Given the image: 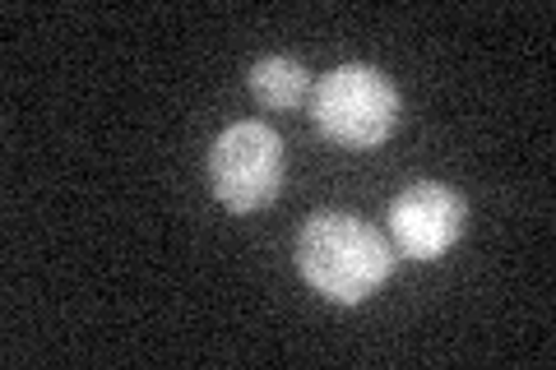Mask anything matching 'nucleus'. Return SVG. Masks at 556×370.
Segmentation results:
<instances>
[{"instance_id": "obj_2", "label": "nucleus", "mask_w": 556, "mask_h": 370, "mask_svg": "<svg viewBox=\"0 0 556 370\" xmlns=\"http://www.w3.org/2000/svg\"><path fill=\"white\" fill-rule=\"evenodd\" d=\"M399 88L376 65H339L311 88V120L339 149H380L399 126Z\"/></svg>"}, {"instance_id": "obj_4", "label": "nucleus", "mask_w": 556, "mask_h": 370, "mask_svg": "<svg viewBox=\"0 0 556 370\" xmlns=\"http://www.w3.org/2000/svg\"><path fill=\"white\" fill-rule=\"evenodd\" d=\"M390 241L404 259H441L459 245L468 227V204L441 181H417L390 204Z\"/></svg>"}, {"instance_id": "obj_1", "label": "nucleus", "mask_w": 556, "mask_h": 370, "mask_svg": "<svg viewBox=\"0 0 556 370\" xmlns=\"http://www.w3.org/2000/svg\"><path fill=\"white\" fill-rule=\"evenodd\" d=\"M298 269L306 288L329 306H362L390 283L394 251L371 222L357 214H311L298 237Z\"/></svg>"}, {"instance_id": "obj_5", "label": "nucleus", "mask_w": 556, "mask_h": 370, "mask_svg": "<svg viewBox=\"0 0 556 370\" xmlns=\"http://www.w3.org/2000/svg\"><path fill=\"white\" fill-rule=\"evenodd\" d=\"M247 88L265 112H292L311 98V75H306V65L292 56H265L251 65Z\"/></svg>"}, {"instance_id": "obj_3", "label": "nucleus", "mask_w": 556, "mask_h": 370, "mask_svg": "<svg viewBox=\"0 0 556 370\" xmlns=\"http://www.w3.org/2000/svg\"><path fill=\"white\" fill-rule=\"evenodd\" d=\"M283 139L265 120H237L208 149V190L232 214H260L283 190Z\"/></svg>"}]
</instances>
